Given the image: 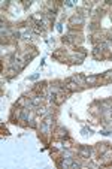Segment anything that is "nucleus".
<instances>
[{
  "instance_id": "nucleus-10",
  "label": "nucleus",
  "mask_w": 112,
  "mask_h": 169,
  "mask_svg": "<svg viewBox=\"0 0 112 169\" xmlns=\"http://www.w3.org/2000/svg\"><path fill=\"white\" fill-rule=\"evenodd\" d=\"M42 26H43L42 23H35V26H33V32H35V33H43L45 29H43Z\"/></svg>"
},
{
  "instance_id": "nucleus-7",
  "label": "nucleus",
  "mask_w": 112,
  "mask_h": 169,
  "mask_svg": "<svg viewBox=\"0 0 112 169\" xmlns=\"http://www.w3.org/2000/svg\"><path fill=\"white\" fill-rule=\"evenodd\" d=\"M55 136H57L58 139H64V138H67V130H66L64 127H57Z\"/></svg>"
},
{
  "instance_id": "nucleus-13",
  "label": "nucleus",
  "mask_w": 112,
  "mask_h": 169,
  "mask_svg": "<svg viewBox=\"0 0 112 169\" xmlns=\"http://www.w3.org/2000/svg\"><path fill=\"white\" fill-rule=\"evenodd\" d=\"M105 115H108L109 118H112V106H111L108 111H105Z\"/></svg>"
},
{
  "instance_id": "nucleus-18",
  "label": "nucleus",
  "mask_w": 112,
  "mask_h": 169,
  "mask_svg": "<svg viewBox=\"0 0 112 169\" xmlns=\"http://www.w3.org/2000/svg\"><path fill=\"white\" fill-rule=\"evenodd\" d=\"M109 39H111V41H112V30H111V32H109Z\"/></svg>"
},
{
  "instance_id": "nucleus-12",
  "label": "nucleus",
  "mask_w": 112,
  "mask_h": 169,
  "mask_svg": "<svg viewBox=\"0 0 112 169\" xmlns=\"http://www.w3.org/2000/svg\"><path fill=\"white\" fill-rule=\"evenodd\" d=\"M78 168H81V165H79L78 162H75V160H73V163H72V166H70V169H78Z\"/></svg>"
},
{
  "instance_id": "nucleus-11",
  "label": "nucleus",
  "mask_w": 112,
  "mask_h": 169,
  "mask_svg": "<svg viewBox=\"0 0 112 169\" xmlns=\"http://www.w3.org/2000/svg\"><path fill=\"white\" fill-rule=\"evenodd\" d=\"M102 51H103L102 48L96 46V48L93 49V55H94V58H97V60H99V58H102Z\"/></svg>"
},
{
  "instance_id": "nucleus-9",
  "label": "nucleus",
  "mask_w": 112,
  "mask_h": 169,
  "mask_svg": "<svg viewBox=\"0 0 112 169\" xmlns=\"http://www.w3.org/2000/svg\"><path fill=\"white\" fill-rule=\"evenodd\" d=\"M63 100H64V94H63V92H60V93L55 96V99H54L52 102H54L55 105H61V103H63Z\"/></svg>"
},
{
  "instance_id": "nucleus-8",
  "label": "nucleus",
  "mask_w": 112,
  "mask_h": 169,
  "mask_svg": "<svg viewBox=\"0 0 112 169\" xmlns=\"http://www.w3.org/2000/svg\"><path fill=\"white\" fill-rule=\"evenodd\" d=\"M73 163V159L72 157H63V160L60 162V166L61 168H70Z\"/></svg>"
},
{
  "instance_id": "nucleus-5",
  "label": "nucleus",
  "mask_w": 112,
  "mask_h": 169,
  "mask_svg": "<svg viewBox=\"0 0 112 169\" xmlns=\"http://www.w3.org/2000/svg\"><path fill=\"white\" fill-rule=\"evenodd\" d=\"M70 24H72V26H75V24H78V26L84 24V17H82L81 14H78V15H73V17L70 18Z\"/></svg>"
},
{
  "instance_id": "nucleus-3",
  "label": "nucleus",
  "mask_w": 112,
  "mask_h": 169,
  "mask_svg": "<svg viewBox=\"0 0 112 169\" xmlns=\"http://www.w3.org/2000/svg\"><path fill=\"white\" fill-rule=\"evenodd\" d=\"M78 156H79V157H82V159H88V157L91 156V148H90V147H87V145L79 147V148H78Z\"/></svg>"
},
{
  "instance_id": "nucleus-17",
  "label": "nucleus",
  "mask_w": 112,
  "mask_h": 169,
  "mask_svg": "<svg viewBox=\"0 0 112 169\" xmlns=\"http://www.w3.org/2000/svg\"><path fill=\"white\" fill-rule=\"evenodd\" d=\"M106 5H112V0H106Z\"/></svg>"
},
{
  "instance_id": "nucleus-6",
  "label": "nucleus",
  "mask_w": 112,
  "mask_h": 169,
  "mask_svg": "<svg viewBox=\"0 0 112 169\" xmlns=\"http://www.w3.org/2000/svg\"><path fill=\"white\" fill-rule=\"evenodd\" d=\"M99 79H100L99 75H88V76H85V81H87L88 86H96V82H97Z\"/></svg>"
},
{
  "instance_id": "nucleus-15",
  "label": "nucleus",
  "mask_w": 112,
  "mask_h": 169,
  "mask_svg": "<svg viewBox=\"0 0 112 169\" xmlns=\"http://www.w3.org/2000/svg\"><path fill=\"white\" fill-rule=\"evenodd\" d=\"M8 5H9V2H8V0H3V3H2V8H8Z\"/></svg>"
},
{
  "instance_id": "nucleus-1",
  "label": "nucleus",
  "mask_w": 112,
  "mask_h": 169,
  "mask_svg": "<svg viewBox=\"0 0 112 169\" xmlns=\"http://www.w3.org/2000/svg\"><path fill=\"white\" fill-rule=\"evenodd\" d=\"M52 123H54V120H52V115H51V114H49V115H46V117L41 121V133H42L43 136H46V135H49V133H51Z\"/></svg>"
},
{
  "instance_id": "nucleus-16",
  "label": "nucleus",
  "mask_w": 112,
  "mask_h": 169,
  "mask_svg": "<svg viewBox=\"0 0 112 169\" xmlns=\"http://www.w3.org/2000/svg\"><path fill=\"white\" fill-rule=\"evenodd\" d=\"M66 6H73V0H67V2H66Z\"/></svg>"
},
{
  "instance_id": "nucleus-14",
  "label": "nucleus",
  "mask_w": 112,
  "mask_h": 169,
  "mask_svg": "<svg viewBox=\"0 0 112 169\" xmlns=\"http://www.w3.org/2000/svg\"><path fill=\"white\" fill-rule=\"evenodd\" d=\"M30 36H32V32H26V33H23V38H24V39H30Z\"/></svg>"
},
{
  "instance_id": "nucleus-2",
  "label": "nucleus",
  "mask_w": 112,
  "mask_h": 169,
  "mask_svg": "<svg viewBox=\"0 0 112 169\" xmlns=\"http://www.w3.org/2000/svg\"><path fill=\"white\" fill-rule=\"evenodd\" d=\"M63 89H64L66 92H70V93H73V92H79V90H81V87L78 86L75 81H72V79H67V81L64 82Z\"/></svg>"
},
{
  "instance_id": "nucleus-4",
  "label": "nucleus",
  "mask_w": 112,
  "mask_h": 169,
  "mask_svg": "<svg viewBox=\"0 0 112 169\" xmlns=\"http://www.w3.org/2000/svg\"><path fill=\"white\" fill-rule=\"evenodd\" d=\"M72 81H75L78 86L82 89V87H85V84H87V81H85V76L84 75H81V73H78V75H75V76H72L70 78Z\"/></svg>"
}]
</instances>
